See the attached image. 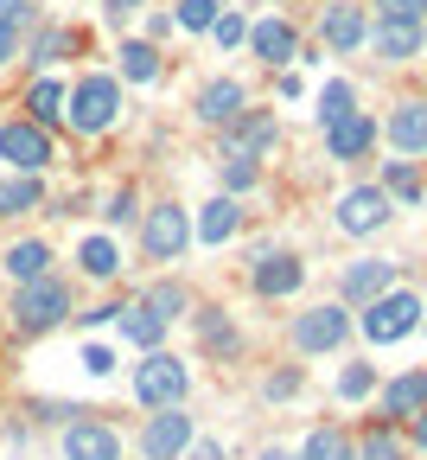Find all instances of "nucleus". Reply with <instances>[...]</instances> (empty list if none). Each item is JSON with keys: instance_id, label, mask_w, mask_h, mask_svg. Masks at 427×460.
Masks as SVG:
<instances>
[{"instance_id": "nucleus-1", "label": "nucleus", "mask_w": 427, "mask_h": 460, "mask_svg": "<svg viewBox=\"0 0 427 460\" xmlns=\"http://www.w3.org/2000/svg\"><path fill=\"white\" fill-rule=\"evenodd\" d=\"M65 122H71L77 135H102V128H115V122H121V84L102 77V71L77 77L71 96H65Z\"/></svg>"}, {"instance_id": "nucleus-27", "label": "nucleus", "mask_w": 427, "mask_h": 460, "mask_svg": "<svg viewBox=\"0 0 427 460\" xmlns=\"http://www.w3.org/2000/svg\"><path fill=\"white\" fill-rule=\"evenodd\" d=\"M121 332H128V339L141 345V352H153V345L166 339V320H160V314L141 301V307H121Z\"/></svg>"}, {"instance_id": "nucleus-13", "label": "nucleus", "mask_w": 427, "mask_h": 460, "mask_svg": "<svg viewBox=\"0 0 427 460\" xmlns=\"http://www.w3.org/2000/svg\"><path fill=\"white\" fill-rule=\"evenodd\" d=\"M319 39H326L332 51H357L363 39H370V13H363L357 0H332L326 20H319Z\"/></svg>"}, {"instance_id": "nucleus-23", "label": "nucleus", "mask_w": 427, "mask_h": 460, "mask_svg": "<svg viewBox=\"0 0 427 460\" xmlns=\"http://www.w3.org/2000/svg\"><path fill=\"white\" fill-rule=\"evenodd\" d=\"M45 205V186L39 172H20V180H0V217H20V211H39Z\"/></svg>"}, {"instance_id": "nucleus-19", "label": "nucleus", "mask_w": 427, "mask_h": 460, "mask_svg": "<svg viewBox=\"0 0 427 460\" xmlns=\"http://www.w3.org/2000/svg\"><path fill=\"white\" fill-rule=\"evenodd\" d=\"M421 402H427V371H402L396 384H383V416L389 422H408Z\"/></svg>"}, {"instance_id": "nucleus-40", "label": "nucleus", "mask_w": 427, "mask_h": 460, "mask_svg": "<svg viewBox=\"0 0 427 460\" xmlns=\"http://www.w3.org/2000/svg\"><path fill=\"white\" fill-rule=\"evenodd\" d=\"M83 371L90 377H109L115 371V352H109V345H83Z\"/></svg>"}, {"instance_id": "nucleus-5", "label": "nucleus", "mask_w": 427, "mask_h": 460, "mask_svg": "<svg viewBox=\"0 0 427 460\" xmlns=\"http://www.w3.org/2000/svg\"><path fill=\"white\" fill-rule=\"evenodd\" d=\"M281 141V122L268 109H236L230 122H223V154H242V160H256Z\"/></svg>"}, {"instance_id": "nucleus-31", "label": "nucleus", "mask_w": 427, "mask_h": 460, "mask_svg": "<svg viewBox=\"0 0 427 460\" xmlns=\"http://www.w3.org/2000/svg\"><path fill=\"white\" fill-rule=\"evenodd\" d=\"M217 13H223V0H179V26L186 32H205V26H217Z\"/></svg>"}, {"instance_id": "nucleus-42", "label": "nucleus", "mask_w": 427, "mask_h": 460, "mask_svg": "<svg viewBox=\"0 0 427 460\" xmlns=\"http://www.w3.org/2000/svg\"><path fill=\"white\" fill-rule=\"evenodd\" d=\"M0 20H7V26H32V0H0Z\"/></svg>"}, {"instance_id": "nucleus-22", "label": "nucleus", "mask_w": 427, "mask_h": 460, "mask_svg": "<svg viewBox=\"0 0 427 460\" xmlns=\"http://www.w3.org/2000/svg\"><path fill=\"white\" fill-rule=\"evenodd\" d=\"M0 269H7L13 281H39V275H51V243L26 237V243H13L7 256H0Z\"/></svg>"}, {"instance_id": "nucleus-7", "label": "nucleus", "mask_w": 427, "mask_h": 460, "mask_svg": "<svg viewBox=\"0 0 427 460\" xmlns=\"http://www.w3.org/2000/svg\"><path fill=\"white\" fill-rule=\"evenodd\" d=\"M383 224H389V192L383 186H351L338 199V230L344 237H370V230H383Z\"/></svg>"}, {"instance_id": "nucleus-15", "label": "nucleus", "mask_w": 427, "mask_h": 460, "mask_svg": "<svg viewBox=\"0 0 427 460\" xmlns=\"http://www.w3.org/2000/svg\"><path fill=\"white\" fill-rule=\"evenodd\" d=\"M338 288H344V301H351V307H370L377 295H389V288H396V262H383V256H370V262H351Z\"/></svg>"}, {"instance_id": "nucleus-20", "label": "nucleus", "mask_w": 427, "mask_h": 460, "mask_svg": "<svg viewBox=\"0 0 427 460\" xmlns=\"http://www.w3.org/2000/svg\"><path fill=\"white\" fill-rule=\"evenodd\" d=\"M236 109H242V84H236V77H217V84H205V90H198V122L223 128Z\"/></svg>"}, {"instance_id": "nucleus-10", "label": "nucleus", "mask_w": 427, "mask_h": 460, "mask_svg": "<svg viewBox=\"0 0 427 460\" xmlns=\"http://www.w3.org/2000/svg\"><path fill=\"white\" fill-rule=\"evenodd\" d=\"M0 160H13L20 172L51 166V135L39 122H0Z\"/></svg>"}, {"instance_id": "nucleus-37", "label": "nucleus", "mask_w": 427, "mask_h": 460, "mask_svg": "<svg viewBox=\"0 0 427 460\" xmlns=\"http://www.w3.org/2000/svg\"><path fill=\"white\" fill-rule=\"evenodd\" d=\"M223 186H230V192H249V186H256V160L223 154Z\"/></svg>"}, {"instance_id": "nucleus-16", "label": "nucleus", "mask_w": 427, "mask_h": 460, "mask_svg": "<svg viewBox=\"0 0 427 460\" xmlns=\"http://www.w3.org/2000/svg\"><path fill=\"white\" fill-rule=\"evenodd\" d=\"M65 460H121V435L109 422H71L65 429Z\"/></svg>"}, {"instance_id": "nucleus-24", "label": "nucleus", "mask_w": 427, "mask_h": 460, "mask_svg": "<svg viewBox=\"0 0 427 460\" xmlns=\"http://www.w3.org/2000/svg\"><path fill=\"white\" fill-rule=\"evenodd\" d=\"M236 224H242L236 199H211L205 217H198V243H230V237H236Z\"/></svg>"}, {"instance_id": "nucleus-39", "label": "nucleus", "mask_w": 427, "mask_h": 460, "mask_svg": "<svg viewBox=\"0 0 427 460\" xmlns=\"http://www.w3.org/2000/svg\"><path fill=\"white\" fill-rule=\"evenodd\" d=\"M211 32H217V45H223V51L249 39V26H242V13H217V26H211Z\"/></svg>"}, {"instance_id": "nucleus-43", "label": "nucleus", "mask_w": 427, "mask_h": 460, "mask_svg": "<svg viewBox=\"0 0 427 460\" xmlns=\"http://www.w3.org/2000/svg\"><path fill=\"white\" fill-rule=\"evenodd\" d=\"M13 58H20V26L0 20V65H13Z\"/></svg>"}, {"instance_id": "nucleus-17", "label": "nucleus", "mask_w": 427, "mask_h": 460, "mask_svg": "<svg viewBox=\"0 0 427 460\" xmlns=\"http://www.w3.org/2000/svg\"><path fill=\"white\" fill-rule=\"evenodd\" d=\"M421 39H427V26H421V20H377V26H370V45H377V58H389V65L414 58V51H421Z\"/></svg>"}, {"instance_id": "nucleus-8", "label": "nucleus", "mask_w": 427, "mask_h": 460, "mask_svg": "<svg viewBox=\"0 0 427 460\" xmlns=\"http://www.w3.org/2000/svg\"><path fill=\"white\" fill-rule=\"evenodd\" d=\"M344 332H351V314L338 301L332 307H307V314L293 320V345H300V352H338Z\"/></svg>"}, {"instance_id": "nucleus-6", "label": "nucleus", "mask_w": 427, "mask_h": 460, "mask_svg": "<svg viewBox=\"0 0 427 460\" xmlns=\"http://www.w3.org/2000/svg\"><path fill=\"white\" fill-rule=\"evenodd\" d=\"M186 243H192L186 211H179V205H153L147 224H141V250H147L153 262H172V256H186Z\"/></svg>"}, {"instance_id": "nucleus-14", "label": "nucleus", "mask_w": 427, "mask_h": 460, "mask_svg": "<svg viewBox=\"0 0 427 460\" xmlns=\"http://www.w3.org/2000/svg\"><path fill=\"white\" fill-rule=\"evenodd\" d=\"M383 135H389V147L396 154H427V96H408V102H396V115L383 122Z\"/></svg>"}, {"instance_id": "nucleus-32", "label": "nucleus", "mask_w": 427, "mask_h": 460, "mask_svg": "<svg viewBox=\"0 0 427 460\" xmlns=\"http://www.w3.org/2000/svg\"><path fill=\"white\" fill-rule=\"evenodd\" d=\"M186 288H179V281H160V288H147V307L160 314V320H172V314H186Z\"/></svg>"}, {"instance_id": "nucleus-44", "label": "nucleus", "mask_w": 427, "mask_h": 460, "mask_svg": "<svg viewBox=\"0 0 427 460\" xmlns=\"http://www.w3.org/2000/svg\"><path fill=\"white\" fill-rule=\"evenodd\" d=\"M128 217H135V192H115L109 199V224H128Z\"/></svg>"}, {"instance_id": "nucleus-41", "label": "nucleus", "mask_w": 427, "mask_h": 460, "mask_svg": "<svg viewBox=\"0 0 427 460\" xmlns=\"http://www.w3.org/2000/svg\"><path fill=\"white\" fill-rule=\"evenodd\" d=\"M293 390H300V371H274V377L262 384V396H268V402H281V396H293Z\"/></svg>"}, {"instance_id": "nucleus-12", "label": "nucleus", "mask_w": 427, "mask_h": 460, "mask_svg": "<svg viewBox=\"0 0 427 460\" xmlns=\"http://www.w3.org/2000/svg\"><path fill=\"white\" fill-rule=\"evenodd\" d=\"M300 281H307V262H300V256H287V250H274V256H256V269H249V288H256V295H268V301L293 295Z\"/></svg>"}, {"instance_id": "nucleus-45", "label": "nucleus", "mask_w": 427, "mask_h": 460, "mask_svg": "<svg viewBox=\"0 0 427 460\" xmlns=\"http://www.w3.org/2000/svg\"><path fill=\"white\" fill-rule=\"evenodd\" d=\"M172 26H179V20H172V13H153V20H147V39H166V32H172Z\"/></svg>"}, {"instance_id": "nucleus-29", "label": "nucleus", "mask_w": 427, "mask_h": 460, "mask_svg": "<svg viewBox=\"0 0 427 460\" xmlns=\"http://www.w3.org/2000/svg\"><path fill=\"white\" fill-rule=\"evenodd\" d=\"M121 77H128V84H153V77H160V51H153V39L121 45Z\"/></svg>"}, {"instance_id": "nucleus-34", "label": "nucleus", "mask_w": 427, "mask_h": 460, "mask_svg": "<svg viewBox=\"0 0 427 460\" xmlns=\"http://www.w3.org/2000/svg\"><path fill=\"white\" fill-rule=\"evenodd\" d=\"M370 390H377V371H370V365H351V371L338 377V396H344V402H363Z\"/></svg>"}, {"instance_id": "nucleus-18", "label": "nucleus", "mask_w": 427, "mask_h": 460, "mask_svg": "<svg viewBox=\"0 0 427 460\" xmlns=\"http://www.w3.org/2000/svg\"><path fill=\"white\" fill-rule=\"evenodd\" d=\"M249 45H256L262 65H293V51H300V39H293L287 20H256L249 26Z\"/></svg>"}, {"instance_id": "nucleus-35", "label": "nucleus", "mask_w": 427, "mask_h": 460, "mask_svg": "<svg viewBox=\"0 0 427 460\" xmlns=\"http://www.w3.org/2000/svg\"><path fill=\"white\" fill-rule=\"evenodd\" d=\"M357 460H402V441H396L389 429H370V435H363V447H357Z\"/></svg>"}, {"instance_id": "nucleus-4", "label": "nucleus", "mask_w": 427, "mask_h": 460, "mask_svg": "<svg viewBox=\"0 0 427 460\" xmlns=\"http://www.w3.org/2000/svg\"><path fill=\"white\" fill-rule=\"evenodd\" d=\"M421 326V301L402 295V288H389V295H377L370 307H363V332H370V345H396Z\"/></svg>"}, {"instance_id": "nucleus-36", "label": "nucleus", "mask_w": 427, "mask_h": 460, "mask_svg": "<svg viewBox=\"0 0 427 460\" xmlns=\"http://www.w3.org/2000/svg\"><path fill=\"white\" fill-rule=\"evenodd\" d=\"M338 115H351V84L344 77L319 90V122H338Z\"/></svg>"}, {"instance_id": "nucleus-46", "label": "nucleus", "mask_w": 427, "mask_h": 460, "mask_svg": "<svg viewBox=\"0 0 427 460\" xmlns=\"http://www.w3.org/2000/svg\"><path fill=\"white\" fill-rule=\"evenodd\" d=\"M186 454H192V460H223V447H217V441H192Z\"/></svg>"}, {"instance_id": "nucleus-26", "label": "nucleus", "mask_w": 427, "mask_h": 460, "mask_svg": "<svg viewBox=\"0 0 427 460\" xmlns=\"http://www.w3.org/2000/svg\"><path fill=\"white\" fill-rule=\"evenodd\" d=\"M383 192L402 199V205H421V192H427L421 166H414V160H389V166H383Z\"/></svg>"}, {"instance_id": "nucleus-38", "label": "nucleus", "mask_w": 427, "mask_h": 460, "mask_svg": "<svg viewBox=\"0 0 427 460\" xmlns=\"http://www.w3.org/2000/svg\"><path fill=\"white\" fill-rule=\"evenodd\" d=\"M377 20H427V0H370Z\"/></svg>"}, {"instance_id": "nucleus-21", "label": "nucleus", "mask_w": 427, "mask_h": 460, "mask_svg": "<svg viewBox=\"0 0 427 460\" xmlns=\"http://www.w3.org/2000/svg\"><path fill=\"white\" fill-rule=\"evenodd\" d=\"M198 339H205V352H211V358H236V352H242V332L230 326L223 307H205V314H198Z\"/></svg>"}, {"instance_id": "nucleus-25", "label": "nucleus", "mask_w": 427, "mask_h": 460, "mask_svg": "<svg viewBox=\"0 0 427 460\" xmlns=\"http://www.w3.org/2000/svg\"><path fill=\"white\" fill-rule=\"evenodd\" d=\"M65 84H57V77H39L32 90H26V109H32V122L45 128V122H65Z\"/></svg>"}, {"instance_id": "nucleus-30", "label": "nucleus", "mask_w": 427, "mask_h": 460, "mask_svg": "<svg viewBox=\"0 0 427 460\" xmlns=\"http://www.w3.org/2000/svg\"><path fill=\"white\" fill-rule=\"evenodd\" d=\"M77 262H83V275H96V281H109V275H121V250H115L109 237H83V250H77Z\"/></svg>"}, {"instance_id": "nucleus-11", "label": "nucleus", "mask_w": 427, "mask_h": 460, "mask_svg": "<svg viewBox=\"0 0 427 460\" xmlns=\"http://www.w3.org/2000/svg\"><path fill=\"white\" fill-rule=\"evenodd\" d=\"M377 147V122L363 109H351V115H338V122H326V154L332 160H363Z\"/></svg>"}, {"instance_id": "nucleus-33", "label": "nucleus", "mask_w": 427, "mask_h": 460, "mask_svg": "<svg viewBox=\"0 0 427 460\" xmlns=\"http://www.w3.org/2000/svg\"><path fill=\"white\" fill-rule=\"evenodd\" d=\"M57 51H71V32H65V26H39V39H32V65H57Z\"/></svg>"}, {"instance_id": "nucleus-47", "label": "nucleus", "mask_w": 427, "mask_h": 460, "mask_svg": "<svg viewBox=\"0 0 427 460\" xmlns=\"http://www.w3.org/2000/svg\"><path fill=\"white\" fill-rule=\"evenodd\" d=\"M408 422H414V447H427V402H421V410H414Z\"/></svg>"}, {"instance_id": "nucleus-48", "label": "nucleus", "mask_w": 427, "mask_h": 460, "mask_svg": "<svg viewBox=\"0 0 427 460\" xmlns=\"http://www.w3.org/2000/svg\"><path fill=\"white\" fill-rule=\"evenodd\" d=\"M102 7H109V13H128V7H141V0H102Z\"/></svg>"}, {"instance_id": "nucleus-3", "label": "nucleus", "mask_w": 427, "mask_h": 460, "mask_svg": "<svg viewBox=\"0 0 427 460\" xmlns=\"http://www.w3.org/2000/svg\"><path fill=\"white\" fill-rule=\"evenodd\" d=\"M186 365H179L172 352H160V345H153V352L135 365V396L147 402V410H172V402H186Z\"/></svg>"}, {"instance_id": "nucleus-2", "label": "nucleus", "mask_w": 427, "mask_h": 460, "mask_svg": "<svg viewBox=\"0 0 427 460\" xmlns=\"http://www.w3.org/2000/svg\"><path fill=\"white\" fill-rule=\"evenodd\" d=\"M65 320H71V288L57 281V275L20 281V295H13V326L20 332H51V326H65Z\"/></svg>"}, {"instance_id": "nucleus-28", "label": "nucleus", "mask_w": 427, "mask_h": 460, "mask_svg": "<svg viewBox=\"0 0 427 460\" xmlns=\"http://www.w3.org/2000/svg\"><path fill=\"white\" fill-rule=\"evenodd\" d=\"M293 460H357V447H351V435H344V429H313V435H307V447H300Z\"/></svg>"}, {"instance_id": "nucleus-9", "label": "nucleus", "mask_w": 427, "mask_h": 460, "mask_svg": "<svg viewBox=\"0 0 427 460\" xmlns=\"http://www.w3.org/2000/svg\"><path fill=\"white\" fill-rule=\"evenodd\" d=\"M186 447H192V416L179 410V402H172V410H160V416L141 429V454H147V460H179Z\"/></svg>"}]
</instances>
